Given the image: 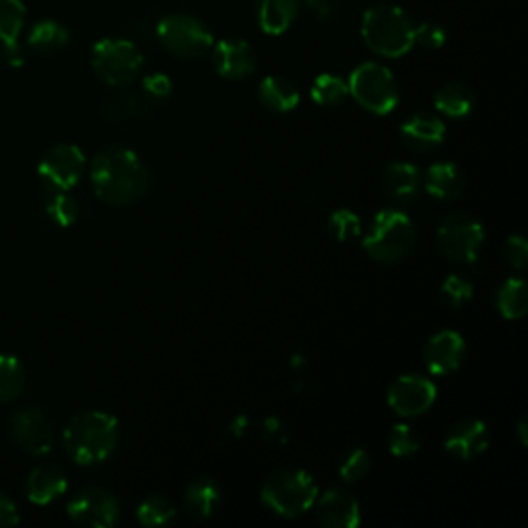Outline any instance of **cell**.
<instances>
[{
    "mask_svg": "<svg viewBox=\"0 0 528 528\" xmlns=\"http://www.w3.org/2000/svg\"><path fill=\"white\" fill-rule=\"evenodd\" d=\"M465 339L456 330H440L425 343L423 361L427 370L436 376H448L460 368L465 359Z\"/></svg>",
    "mask_w": 528,
    "mask_h": 528,
    "instance_id": "cell-14",
    "label": "cell"
},
{
    "mask_svg": "<svg viewBox=\"0 0 528 528\" xmlns=\"http://www.w3.org/2000/svg\"><path fill=\"white\" fill-rule=\"evenodd\" d=\"M310 95H312V99H314V102L318 106L335 108V106H341L345 102V99H347L349 85L339 75L324 73V75L316 77V81L312 83Z\"/></svg>",
    "mask_w": 528,
    "mask_h": 528,
    "instance_id": "cell-29",
    "label": "cell"
},
{
    "mask_svg": "<svg viewBox=\"0 0 528 528\" xmlns=\"http://www.w3.org/2000/svg\"><path fill=\"white\" fill-rule=\"evenodd\" d=\"M25 17L27 13L21 0H0V38L19 40Z\"/></svg>",
    "mask_w": 528,
    "mask_h": 528,
    "instance_id": "cell-32",
    "label": "cell"
},
{
    "mask_svg": "<svg viewBox=\"0 0 528 528\" xmlns=\"http://www.w3.org/2000/svg\"><path fill=\"white\" fill-rule=\"evenodd\" d=\"M421 448L419 436L413 432V427L407 423H399L390 429L388 436V450L396 458H407L417 454Z\"/></svg>",
    "mask_w": 528,
    "mask_h": 528,
    "instance_id": "cell-34",
    "label": "cell"
},
{
    "mask_svg": "<svg viewBox=\"0 0 528 528\" xmlns=\"http://www.w3.org/2000/svg\"><path fill=\"white\" fill-rule=\"evenodd\" d=\"M215 71L227 81L248 79L256 71V52L240 38L221 40L213 50Z\"/></svg>",
    "mask_w": 528,
    "mask_h": 528,
    "instance_id": "cell-15",
    "label": "cell"
},
{
    "mask_svg": "<svg viewBox=\"0 0 528 528\" xmlns=\"http://www.w3.org/2000/svg\"><path fill=\"white\" fill-rule=\"evenodd\" d=\"M413 21L396 5H376L361 21V38L366 46L384 58H401L413 48Z\"/></svg>",
    "mask_w": 528,
    "mask_h": 528,
    "instance_id": "cell-3",
    "label": "cell"
},
{
    "mask_svg": "<svg viewBox=\"0 0 528 528\" xmlns=\"http://www.w3.org/2000/svg\"><path fill=\"white\" fill-rule=\"evenodd\" d=\"M69 487L66 475L60 467L56 465H40L33 469L27 477L25 491L31 504L36 506H48L54 500H58L60 495Z\"/></svg>",
    "mask_w": 528,
    "mask_h": 528,
    "instance_id": "cell-20",
    "label": "cell"
},
{
    "mask_svg": "<svg viewBox=\"0 0 528 528\" xmlns=\"http://www.w3.org/2000/svg\"><path fill=\"white\" fill-rule=\"evenodd\" d=\"M370 469H372V456H370V452L363 450V448H355L343 460V465H341L339 473H341V477L347 483H357V481L368 477Z\"/></svg>",
    "mask_w": 528,
    "mask_h": 528,
    "instance_id": "cell-37",
    "label": "cell"
},
{
    "mask_svg": "<svg viewBox=\"0 0 528 528\" xmlns=\"http://www.w3.org/2000/svg\"><path fill=\"white\" fill-rule=\"evenodd\" d=\"M300 13V0H260L258 25L269 36H281Z\"/></svg>",
    "mask_w": 528,
    "mask_h": 528,
    "instance_id": "cell-24",
    "label": "cell"
},
{
    "mask_svg": "<svg viewBox=\"0 0 528 528\" xmlns=\"http://www.w3.org/2000/svg\"><path fill=\"white\" fill-rule=\"evenodd\" d=\"M66 512L79 526L110 528L120 520V502L102 487H85L73 495Z\"/></svg>",
    "mask_w": 528,
    "mask_h": 528,
    "instance_id": "cell-11",
    "label": "cell"
},
{
    "mask_svg": "<svg viewBox=\"0 0 528 528\" xmlns=\"http://www.w3.org/2000/svg\"><path fill=\"white\" fill-rule=\"evenodd\" d=\"M495 304H498L500 314L506 320H520L526 314V283L520 277L506 279L502 287L498 289V295H495Z\"/></svg>",
    "mask_w": 528,
    "mask_h": 528,
    "instance_id": "cell-27",
    "label": "cell"
},
{
    "mask_svg": "<svg viewBox=\"0 0 528 528\" xmlns=\"http://www.w3.org/2000/svg\"><path fill=\"white\" fill-rule=\"evenodd\" d=\"M417 242L413 221L396 209H384L372 219L368 234L363 238V250L376 262L392 264L407 258Z\"/></svg>",
    "mask_w": 528,
    "mask_h": 528,
    "instance_id": "cell-4",
    "label": "cell"
},
{
    "mask_svg": "<svg viewBox=\"0 0 528 528\" xmlns=\"http://www.w3.org/2000/svg\"><path fill=\"white\" fill-rule=\"evenodd\" d=\"M518 438H520V444L522 446H526L528 444V425H526V417H522L520 421H518Z\"/></svg>",
    "mask_w": 528,
    "mask_h": 528,
    "instance_id": "cell-45",
    "label": "cell"
},
{
    "mask_svg": "<svg viewBox=\"0 0 528 528\" xmlns=\"http://www.w3.org/2000/svg\"><path fill=\"white\" fill-rule=\"evenodd\" d=\"M258 99L267 110L275 114H287L295 110L297 104H300V91H297V87L285 77L271 75L260 81Z\"/></svg>",
    "mask_w": 528,
    "mask_h": 528,
    "instance_id": "cell-23",
    "label": "cell"
},
{
    "mask_svg": "<svg viewBox=\"0 0 528 528\" xmlns=\"http://www.w3.org/2000/svg\"><path fill=\"white\" fill-rule=\"evenodd\" d=\"M434 106L448 118H467L475 108V93L469 85L452 81L436 91Z\"/></svg>",
    "mask_w": 528,
    "mask_h": 528,
    "instance_id": "cell-25",
    "label": "cell"
},
{
    "mask_svg": "<svg viewBox=\"0 0 528 528\" xmlns=\"http://www.w3.org/2000/svg\"><path fill=\"white\" fill-rule=\"evenodd\" d=\"M442 297H444V302L452 308H460V306H465L471 302V297H473V283L467 279V277H462L458 273H452L444 279L442 287Z\"/></svg>",
    "mask_w": 528,
    "mask_h": 528,
    "instance_id": "cell-36",
    "label": "cell"
},
{
    "mask_svg": "<svg viewBox=\"0 0 528 528\" xmlns=\"http://www.w3.org/2000/svg\"><path fill=\"white\" fill-rule=\"evenodd\" d=\"M46 213L58 227H71L79 217V203L66 192H52L46 203Z\"/></svg>",
    "mask_w": 528,
    "mask_h": 528,
    "instance_id": "cell-33",
    "label": "cell"
},
{
    "mask_svg": "<svg viewBox=\"0 0 528 528\" xmlns=\"http://www.w3.org/2000/svg\"><path fill=\"white\" fill-rule=\"evenodd\" d=\"M221 504V489L211 477L192 481L184 491V510L194 520L211 518Z\"/></svg>",
    "mask_w": 528,
    "mask_h": 528,
    "instance_id": "cell-21",
    "label": "cell"
},
{
    "mask_svg": "<svg viewBox=\"0 0 528 528\" xmlns=\"http://www.w3.org/2000/svg\"><path fill=\"white\" fill-rule=\"evenodd\" d=\"M347 85L355 102L376 116H386L399 106V85L386 66L378 62L359 64Z\"/></svg>",
    "mask_w": 528,
    "mask_h": 528,
    "instance_id": "cell-6",
    "label": "cell"
},
{
    "mask_svg": "<svg viewBox=\"0 0 528 528\" xmlns=\"http://www.w3.org/2000/svg\"><path fill=\"white\" fill-rule=\"evenodd\" d=\"M104 114L110 120L116 122H126V120H135L147 114L149 110V99L139 93H122L110 97L104 104Z\"/></svg>",
    "mask_w": 528,
    "mask_h": 528,
    "instance_id": "cell-28",
    "label": "cell"
},
{
    "mask_svg": "<svg viewBox=\"0 0 528 528\" xmlns=\"http://www.w3.org/2000/svg\"><path fill=\"white\" fill-rule=\"evenodd\" d=\"M19 524V510L17 506L5 498V495H0V528H11Z\"/></svg>",
    "mask_w": 528,
    "mask_h": 528,
    "instance_id": "cell-43",
    "label": "cell"
},
{
    "mask_svg": "<svg viewBox=\"0 0 528 528\" xmlns=\"http://www.w3.org/2000/svg\"><path fill=\"white\" fill-rule=\"evenodd\" d=\"M316 516L320 524L328 528H355L361 520V510L357 500L345 489H328L318 495Z\"/></svg>",
    "mask_w": 528,
    "mask_h": 528,
    "instance_id": "cell-16",
    "label": "cell"
},
{
    "mask_svg": "<svg viewBox=\"0 0 528 528\" xmlns=\"http://www.w3.org/2000/svg\"><path fill=\"white\" fill-rule=\"evenodd\" d=\"M85 170V155L77 145H56L44 153L38 165V176L50 192H69L75 188Z\"/></svg>",
    "mask_w": 528,
    "mask_h": 528,
    "instance_id": "cell-10",
    "label": "cell"
},
{
    "mask_svg": "<svg viewBox=\"0 0 528 528\" xmlns=\"http://www.w3.org/2000/svg\"><path fill=\"white\" fill-rule=\"evenodd\" d=\"M401 139L407 149L415 153H429L446 139V124L427 114H415L401 124Z\"/></svg>",
    "mask_w": 528,
    "mask_h": 528,
    "instance_id": "cell-18",
    "label": "cell"
},
{
    "mask_svg": "<svg viewBox=\"0 0 528 528\" xmlns=\"http://www.w3.org/2000/svg\"><path fill=\"white\" fill-rule=\"evenodd\" d=\"M120 438V423L106 411H85L66 425L62 442L66 454L81 467H93L112 456Z\"/></svg>",
    "mask_w": 528,
    "mask_h": 528,
    "instance_id": "cell-2",
    "label": "cell"
},
{
    "mask_svg": "<svg viewBox=\"0 0 528 528\" xmlns=\"http://www.w3.org/2000/svg\"><path fill=\"white\" fill-rule=\"evenodd\" d=\"M157 38L161 46L180 60L203 58L213 48V36L203 21L190 15H170L159 21Z\"/></svg>",
    "mask_w": 528,
    "mask_h": 528,
    "instance_id": "cell-8",
    "label": "cell"
},
{
    "mask_svg": "<svg viewBox=\"0 0 528 528\" xmlns=\"http://www.w3.org/2000/svg\"><path fill=\"white\" fill-rule=\"evenodd\" d=\"M283 434V423L277 417H269L262 421V436L267 440H281Z\"/></svg>",
    "mask_w": 528,
    "mask_h": 528,
    "instance_id": "cell-44",
    "label": "cell"
},
{
    "mask_svg": "<svg viewBox=\"0 0 528 528\" xmlns=\"http://www.w3.org/2000/svg\"><path fill=\"white\" fill-rule=\"evenodd\" d=\"M328 231L339 242H351L361 234V219L351 209H337L328 217Z\"/></svg>",
    "mask_w": 528,
    "mask_h": 528,
    "instance_id": "cell-35",
    "label": "cell"
},
{
    "mask_svg": "<svg viewBox=\"0 0 528 528\" xmlns=\"http://www.w3.org/2000/svg\"><path fill=\"white\" fill-rule=\"evenodd\" d=\"M91 66L97 79L110 87H122L135 81L143 69L141 50L128 40H102L91 50Z\"/></svg>",
    "mask_w": 528,
    "mask_h": 528,
    "instance_id": "cell-7",
    "label": "cell"
},
{
    "mask_svg": "<svg viewBox=\"0 0 528 528\" xmlns=\"http://www.w3.org/2000/svg\"><path fill=\"white\" fill-rule=\"evenodd\" d=\"M25 62L23 48L17 40H5L0 38V64L7 66H21Z\"/></svg>",
    "mask_w": 528,
    "mask_h": 528,
    "instance_id": "cell-41",
    "label": "cell"
},
{
    "mask_svg": "<svg viewBox=\"0 0 528 528\" xmlns=\"http://www.w3.org/2000/svg\"><path fill=\"white\" fill-rule=\"evenodd\" d=\"M304 5L314 17L322 21L333 19L339 11V0H304Z\"/></svg>",
    "mask_w": 528,
    "mask_h": 528,
    "instance_id": "cell-42",
    "label": "cell"
},
{
    "mask_svg": "<svg viewBox=\"0 0 528 528\" xmlns=\"http://www.w3.org/2000/svg\"><path fill=\"white\" fill-rule=\"evenodd\" d=\"M438 399V388L432 380L417 374L396 378L388 388V407L401 417H419Z\"/></svg>",
    "mask_w": 528,
    "mask_h": 528,
    "instance_id": "cell-12",
    "label": "cell"
},
{
    "mask_svg": "<svg viewBox=\"0 0 528 528\" xmlns=\"http://www.w3.org/2000/svg\"><path fill=\"white\" fill-rule=\"evenodd\" d=\"M425 190L438 201H454L465 190V174L454 161H438L425 174Z\"/></svg>",
    "mask_w": 528,
    "mask_h": 528,
    "instance_id": "cell-22",
    "label": "cell"
},
{
    "mask_svg": "<svg viewBox=\"0 0 528 528\" xmlns=\"http://www.w3.org/2000/svg\"><path fill=\"white\" fill-rule=\"evenodd\" d=\"M176 514L178 510L174 502L165 498V495H149V498H145L137 508V518L147 528L168 526L176 520Z\"/></svg>",
    "mask_w": 528,
    "mask_h": 528,
    "instance_id": "cell-31",
    "label": "cell"
},
{
    "mask_svg": "<svg viewBox=\"0 0 528 528\" xmlns=\"http://www.w3.org/2000/svg\"><path fill=\"white\" fill-rule=\"evenodd\" d=\"M318 498V485L308 471L283 469L273 473L260 489V500L283 518L306 514Z\"/></svg>",
    "mask_w": 528,
    "mask_h": 528,
    "instance_id": "cell-5",
    "label": "cell"
},
{
    "mask_svg": "<svg viewBox=\"0 0 528 528\" xmlns=\"http://www.w3.org/2000/svg\"><path fill=\"white\" fill-rule=\"evenodd\" d=\"M380 186L392 203L405 205L417 198L421 188V174L409 161H392L382 170Z\"/></svg>",
    "mask_w": 528,
    "mask_h": 528,
    "instance_id": "cell-17",
    "label": "cell"
},
{
    "mask_svg": "<svg viewBox=\"0 0 528 528\" xmlns=\"http://www.w3.org/2000/svg\"><path fill=\"white\" fill-rule=\"evenodd\" d=\"M444 446L458 460H473L489 446L487 425L479 419L460 421L448 432Z\"/></svg>",
    "mask_w": 528,
    "mask_h": 528,
    "instance_id": "cell-19",
    "label": "cell"
},
{
    "mask_svg": "<svg viewBox=\"0 0 528 528\" xmlns=\"http://www.w3.org/2000/svg\"><path fill=\"white\" fill-rule=\"evenodd\" d=\"M91 186L106 205L128 207L139 203L149 192L151 174L135 151L110 145L91 161Z\"/></svg>",
    "mask_w": 528,
    "mask_h": 528,
    "instance_id": "cell-1",
    "label": "cell"
},
{
    "mask_svg": "<svg viewBox=\"0 0 528 528\" xmlns=\"http://www.w3.org/2000/svg\"><path fill=\"white\" fill-rule=\"evenodd\" d=\"M504 254H506V260L514 271H524L526 260H528V244L522 236H518V234L510 236L506 242Z\"/></svg>",
    "mask_w": 528,
    "mask_h": 528,
    "instance_id": "cell-40",
    "label": "cell"
},
{
    "mask_svg": "<svg viewBox=\"0 0 528 528\" xmlns=\"http://www.w3.org/2000/svg\"><path fill=\"white\" fill-rule=\"evenodd\" d=\"M71 36L66 27H62L56 21H40L33 25V29L29 31V38H27V46L36 52V54H56L60 50H64L69 46Z\"/></svg>",
    "mask_w": 528,
    "mask_h": 528,
    "instance_id": "cell-26",
    "label": "cell"
},
{
    "mask_svg": "<svg viewBox=\"0 0 528 528\" xmlns=\"http://www.w3.org/2000/svg\"><path fill=\"white\" fill-rule=\"evenodd\" d=\"M143 91H145V97L149 99V102H165V99H170L174 85H172V79L168 75L151 73L143 81Z\"/></svg>",
    "mask_w": 528,
    "mask_h": 528,
    "instance_id": "cell-39",
    "label": "cell"
},
{
    "mask_svg": "<svg viewBox=\"0 0 528 528\" xmlns=\"http://www.w3.org/2000/svg\"><path fill=\"white\" fill-rule=\"evenodd\" d=\"M448 36L446 29L438 23H421L413 29V42L427 48V50H438L446 44Z\"/></svg>",
    "mask_w": 528,
    "mask_h": 528,
    "instance_id": "cell-38",
    "label": "cell"
},
{
    "mask_svg": "<svg viewBox=\"0 0 528 528\" xmlns=\"http://www.w3.org/2000/svg\"><path fill=\"white\" fill-rule=\"evenodd\" d=\"M9 436L19 450L31 456H44L54 446V427L38 409L15 411L9 419Z\"/></svg>",
    "mask_w": 528,
    "mask_h": 528,
    "instance_id": "cell-13",
    "label": "cell"
},
{
    "mask_svg": "<svg viewBox=\"0 0 528 528\" xmlns=\"http://www.w3.org/2000/svg\"><path fill=\"white\" fill-rule=\"evenodd\" d=\"M25 388V370L13 355H0V405L15 401Z\"/></svg>",
    "mask_w": 528,
    "mask_h": 528,
    "instance_id": "cell-30",
    "label": "cell"
},
{
    "mask_svg": "<svg viewBox=\"0 0 528 528\" xmlns=\"http://www.w3.org/2000/svg\"><path fill=\"white\" fill-rule=\"evenodd\" d=\"M483 242V223L469 213H454L438 227V248L452 262H475Z\"/></svg>",
    "mask_w": 528,
    "mask_h": 528,
    "instance_id": "cell-9",
    "label": "cell"
}]
</instances>
